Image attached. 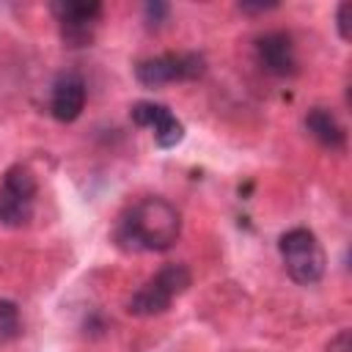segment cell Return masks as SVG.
I'll return each instance as SVG.
<instances>
[{"label": "cell", "instance_id": "obj_11", "mask_svg": "<svg viewBox=\"0 0 352 352\" xmlns=\"http://www.w3.org/2000/svg\"><path fill=\"white\" fill-rule=\"evenodd\" d=\"M22 333V319L19 308L14 300H0V344L14 341Z\"/></svg>", "mask_w": 352, "mask_h": 352}, {"label": "cell", "instance_id": "obj_13", "mask_svg": "<svg viewBox=\"0 0 352 352\" xmlns=\"http://www.w3.org/2000/svg\"><path fill=\"white\" fill-rule=\"evenodd\" d=\"M349 11H352L349 3H341L338 11H336V28H338V36L344 41H349Z\"/></svg>", "mask_w": 352, "mask_h": 352}, {"label": "cell", "instance_id": "obj_12", "mask_svg": "<svg viewBox=\"0 0 352 352\" xmlns=\"http://www.w3.org/2000/svg\"><path fill=\"white\" fill-rule=\"evenodd\" d=\"M168 16H170V6L168 3H162V0H151V3H146L143 6V19H146V28H162L165 22H168Z\"/></svg>", "mask_w": 352, "mask_h": 352}, {"label": "cell", "instance_id": "obj_15", "mask_svg": "<svg viewBox=\"0 0 352 352\" xmlns=\"http://www.w3.org/2000/svg\"><path fill=\"white\" fill-rule=\"evenodd\" d=\"M272 8H278L275 3H239V11L242 14H264V11H272Z\"/></svg>", "mask_w": 352, "mask_h": 352}, {"label": "cell", "instance_id": "obj_8", "mask_svg": "<svg viewBox=\"0 0 352 352\" xmlns=\"http://www.w3.org/2000/svg\"><path fill=\"white\" fill-rule=\"evenodd\" d=\"M129 118H132V124H138V126L154 129V143H157L160 148H173V146H179L182 138H184L182 121L170 113V107H165V104H160V102H146V99H143V102H135L132 110H129Z\"/></svg>", "mask_w": 352, "mask_h": 352}, {"label": "cell", "instance_id": "obj_6", "mask_svg": "<svg viewBox=\"0 0 352 352\" xmlns=\"http://www.w3.org/2000/svg\"><path fill=\"white\" fill-rule=\"evenodd\" d=\"M206 58L198 52H165L146 58L135 66V80L143 88H160L168 82H190L204 77Z\"/></svg>", "mask_w": 352, "mask_h": 352}, {"label": "cell", "instance_id": "obj_2", "mask_svg": "<svg viewBox=\"0 0 352 352\" xmlns=\"http://www.w3.org/2000/svg\"><path fill=\"white\" fill-rule=\"evenodd\" d=\"M192 283V275L184 264H165L160 267L129 300H126V314L148 319L165 314L179 294H184Z\"/></svg>", "mask_w": 352, "mask_h": 352}, {"label": "cell", "instance_id": "obj_4", "mask_svg": "<svg viewBox=\"0 0 352 352\" xmlns=\"http://www.w3.org/2000/svg\"><path fill=\"white\" fill-rule=\"evenodd\" d=\"M36 192H38V182L33 170L25 165H11L0 182V226L6 228L28 226L36 212Z\"/></svg>", "mask_w": 352, "mask_h": 352}, {"label": "cell", "instance_id": "obj_1", "mask_svg": "<svg viewBox=\"0 0 352 352\" xmlns=\"http://www.w3.org/2000/svg\"><path fill=\"white\" fill-rule=\"evenodd\" d=\"M179 234V209L160 195H148L126 206L113 228V242L126 253H162L176 245Z\"/></svg>", "mask_w": 352, "mask_h": 352}, {"label": "cell", "instance_id": "obj_14", "mask_svg": "<svg viewBox=\"0 0 352 352\" xmlns=\"http://www.w3.org/2000/svg\"><path fill=\"white\" fill-rule=\"evenodd\" d=\"M327 352H352V336H349V330H338V333L330 338Z\"/></svg>", "mask_w": 352, "mask_h": 352}, {"label": "cell", "instance_id": "obj_9", "mask_svg": "<svg viewBox=\"0 0 352 352\" xmlns=\"http://www.w3.org/2000/svg\"><path fill=\"white\" fill-rule=\"evenodd\" d=\"M85 99H88V88L85 80L74 72L60 74L52 82V94H50V113L55 116V121L60 124H72L80 118V113L85 110Z\"/></svg>", "mask_w": 352, "mask_h": 352}, {"label": "cell", "instance_id": "obj_7", "mask_svg": "<svg viewBox=\"0 0 352 352\" xmlns=\"http://www.w3.org/2000/svg\"><path fill=\"white\" fill-rule=\"evenodd\" d=\"M256 60L272 77H294L300 69L294 41L283 30H270L256 38Z\"/></svg>", "mask_w": 352, "mask_h": 352}, {"label": "cell", "instance_id": "obj_5", "mask_svg": "<svg viewBox=\"0 0 352 352\" xmlns=\"http://www.w3.org/2000/svg\"><path fill=\"white\" fill-rule=\"evenodd\" d=\"M58 30H60V41L69 50H80V47H91L102 22V3L96 0H58L50 6Z\"/></svg>", "mask_w": 352, "mask_h": 352}, {"label": "cell", "instance_id": "obj_10", "mask_svg": "<svg viewBox=\"0 0 352 352\" xmlns=\"http://www.w3.org/2000/svg\"><path fill=\"white\" fill-rule=\"evenodd\" d=\"M305 129L319 146H324L330 151H344L346 148V129L341 126L336 113L327 110V107H311L308 116H305Z\"/></svg>", "mask_w": 352, "mask_h": 352}, {"label": "cell", "instance_id": "obj_3", "mask_svg": "<svg viewBox=\"0 0 352 352\" xmlns=\"http://www.w3.org/2000/svg\"><path fill=\"white\" fill-rule=\"evenodd\" d=\"M278 250L286 267V275L300 286H314L322 280L327 258L314 231L308 228H289L278 239Z\"/></svg>", "mask_w": 352, "mask_h": 352}]
</instances>
